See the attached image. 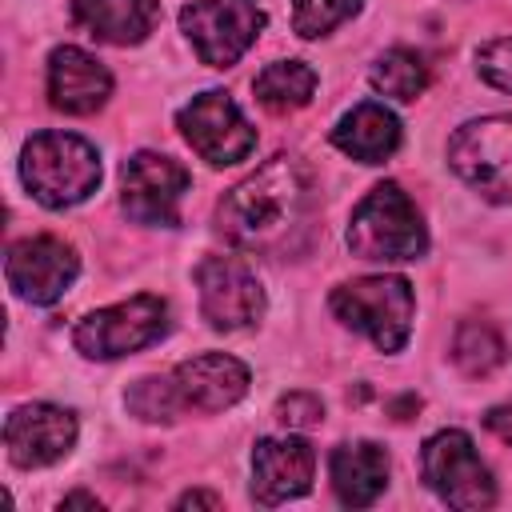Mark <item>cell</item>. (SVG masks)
I'll return each instance as SVG.
<instances>
[{"mask_svg": "<svg viewBox=\"0 0 512 512\" xmlns=\"http://www.w3.org/2000/svg\"><path fill=\"white\" fill-rule=\"evenodd\" d=\"M312 176L296 156H272L216 208L220 232L252 256H292L312 228Z\"/></svg>", "mask_w": 512, "mask_h": 512, "instance_id": "1", "label": "cell"}, {"mask_svg": "<svg viewBox=\"0 0 512 512\" xmlns=\"http://www.w3.org/2000/svg\"><path fill=\"white\" fill-rule=\"evenodd\" d=\"M20 180L44 208H72L100 184V152L76 132H36L20 152Z\"/></svg>", "mask_w": 512, "mask_h": 512, "instance_id": "2", "label": "cell"}, {"mask_svg": "<svg viewBox=\"0 0 512 512\" xmlns=\"http://www.w3.org/2000/svg\"><path fill=\"white\" fill-rule=\"evenodd\" d=\"M348 248L360 260H420L428 252V228L396 180L376 184L348 220Z\"/></svg>", "mask_w": 512, "mask_h": 512, "instance_id": "3", "label": "cell"}, {"mask_svg": "<svg viewBox=\"0 0 512 512\" xmlns=\"http://www.w3.org/2000/svg\"><path fill=\"white\" fill-rule=\"evenodd\" d=\"M336 320L352 332H364L380 352H400L412 336L416 296L404 276H360L328 296Z\"/></svg>", "mask_w": 512, "mask_h": 512, "instance_id": "4", "label": "cell"}, {"mask_svg": "<svg viewBox=\"0 0 512 512\" xmlns=\"http://www.w3.org/2000/svg\"><path fill=\"white\" fill-rule=\"evenodd\" d=\"M452 172L492 204H512V112L468 120L448 140Z\"/></svg>", "mask_w": 512, "mask_h": 512, "instance_id": "5", "label": "cell"}, {"mask_svg": "<svg viewBox=\"0 0 512 512\" xmlns=\"http://www.w3.org/2000/svg\"><path fill=\"white\" fill-rule=\"evenodd\" d=\"M164 332H168V304L152 292H140V296L120 300L112 308L88 312L72 328V344L88 360H120L128 352L156 344Z\"/></svg>", "mask_w": 512, "mask_h": 512, "instance_id": "6", "label": "cell"}, {"mask_svg": "<svg viewBox=\"0 0 512 512\" xmlns=\"http://www.w3.org/2000/svg\"><path fill=\"white\" fill-rule=\"evenodd\" d=\"M420 468H424L428 488L452 508L476 512V508L496 504V480H492L488 464L480 460L472 436L460 428H444V432L428 436L424 452H420Z\"/></svg>", "mask_w": 512, "mask_h": 512, "instance_id": "7", "label": "cell"}, {"mask_svg": "<svg viewBox=\"0 0 512 512\" xmlns=\"http://www.w3.org/2000/svg\"><path fill=\"white\" fill-rule=\"evenodd\" d=\"M180 28L192 40L200 64L232 68L260 36L264 8L260 0H192L180 12Z\"/></svg>", "mask_w": 512, "mask_h": 512, "instance_id": "8", "label": "cell"}, {"mask_svg": "<svg viewBox=\"0 0 512 512\" xmlns=\"http://www.w3.org/2000/svg\"><path fill=\"white\" fill-rule=\"evenodd\" d=\"M176 128L184 132V140L192 144V152L200 160H208L212 168L240 164L256 148V128L244 120V112L236 108V100L228 92H220V88H208V92L192 96L176 112Z\"/></svg>", "mask_w": 512, "mask_h": 512, "instance_id": "9", "label": "cell"}, {"mask_svg": "<svg viewBox=\"0 0 512 512\" xmlns=\"http://www.w3.org/2000/svg\"><path fill=\"white\" fill-rule=\"evenodd\" d=\"M200 312L212 328L236 332L264 316V288L244 256H204L196 264Z\"/></svg>", "mask_w": 512, "mask_h": 512, "instance_id": "10", "label": "cell"}, {"mask_svg": "<svg viewBox=\"0 0 512 512\" xmlns=\"http://www.w3.org/2000/svg\"><path fill=\"white\" fill-rule=\"evenodd\" d=\"M192 176L180 160L164 152H136L124 164L120 204L136 224L152 228H176L180 224V196L188 192Z\"/></svg>", "mask_w": 512, "mask_h": 512, "instance_id": "11", "label": "cell"}, {"mask_svg": "<svg viewBox=\"0 0 512 512\" xmlns=\"http://www.w3.org/2000/svg\"><path fill=\"white\" fill-rule=\"evenodd\" d=\"M4 276L20 300L44 308V304H56L72 288V280L80 276V256L60 236H28L8 248Z\"/></svg>", "mask_w": 512, "mask_h": 512, "instance_id": "12", "label": "cell"}, {"mask_svg": "<svg viewBox=\"0 0 512 512\" xmlns=\"http://www.w3.org/2000/svg\"><path fill=\"white\" fill-rule=\"evenodd\" d=\"M76 412L60 404H20L4 420V448L16 468H48L76 448Z\"/></svg>", "mask_w": 512, "mask_h": 512, "instance_id": "13", "label": "cell"}, {"mask_svg": "<svg viewBox=\"0 0 512 512\" xmlns=\"http://www.w3.org/2000/svg\"><path fill=\"white\" fill-rule=\"evenodd\" d=\"M312 472L316 452L304 436H264L252 448V496L264 508L304 496L312 488Z\"/></svg>", "mask_w": 512, "mask_h": 512, "instance_id": "14", "label": "cell"}, {"mask_svg": "<svg viewBox=\"0 0 512 512\" xmlns=\"http://www.w3.org/2000/svg\"><path fill=\"white\" fill-rule=\"evenodd\" d=\"M112 96V76L108 68L76 48V44H60L48 52V104L64 116H92L108 104Z\"/></svg>", "mask_w": 512, "mask_h": 512, "instance_id": "15", "label": "cell"}, {"mask_svg": "<svg viewBox=\"0 0 512 512\" xmlns=\"http://www.w3.org/2000/svg\"><path fill=\"white\" fill-rule=\"evenodd\" d=\"M172 380L180 388L184 408H196V412H224L248 392V368L228 352L192 356L176 364Z\"/></svg>", "mask_w": 512, "mask_h": 512, "instance_id": "16", "label": "cell"}, {"mask_svg": "<svg viewBox=\"0 0 512 512\" xmlns=\"http://www.w3.org/2000/svg\"><path fill=\"white\" fill-rule=\"evenodd\" d=\"M68 8H72V20L88 36H96L104 44H116V48L148 40V32L160 20L156 0H72Z\"/></svg>", "mask_w": 512, "mask_h": 512, "instance_id": "17", "label": "cell"}, {"mask_svg": "<svg viewBox=\"0 0 512 512\" xmlns=\"http://www.w3.org/2000/svg\"><path fill=\"white\" fill-rule=\"evenodd\" d=\"M328 472H332V492L340 504L368 508L388 488V452L372 440H352L332 452Z\"/></svg>", "mask_w": 512, "mask_h": 512, "instance_id": "18", "label": "cell"}, {"mask_svg": "<svg viewBox=\"0 0 512 512\" xmlns=\"http://www.w3.org/2000/svg\"><path fill=\"white\" fill-rule=\"evenodd\" d=\"M332 144H336L344 156L360 160V164H384V160L400 148V120H396L384 104L364 100V104H356L352 112H344V116L336 120Z\"/></svg>", "mask_w": 512, "mask_h": 512, "instance_id": "19", "label": "cell"}, {"mask_svg": "<svg viewBox=\"0 0 512 512\" xmlns=\"http://www.w3.org/2000/svg\"><path fill=\"white\" fill-rule=\"evenodd\" d=\"M256 100L268 108V112H296L312 100L316 92V72L304 64V60H276L268 64L256 84H252Z\"/></svg>", "mask_w": 512, "mask_h": 512, "instance_id": "20", "label": "cell"}, {"mask_svg": "<svg viewBox=\"0 0 512 512\" xmlns=\"http://www.w3.org/2000/svg\"><path fill=\"white\" fill-rule=\"evenodd\" d=\"M368 80L380 96H392V100H416L424 88H428V64L420 52L412 48H388L372 68H368Z\"/></svg>", "mask_w": 512, "mask_h": 512, "instance_id": "21", "label": "cell"}, {"mask_svg": "<svg viewBox=\"0 0 512 512\" xmlns=\"http://www.w3.org/2000/svg\"><path fill=\"white\" fill-rule=\"evenodd\" d=\"M508 348L500 340V332L488 324V320H464L456 328V340H452V360L460 364V372L468 376H488L504 364Z\"/></svg>", "mask_w": 512, "mask_h": 512, "instance_id": "22", "label": "cell"}, {"mask_svg": "<svg viewBox=\"0 0 512 512\" xmlns=\"http://www.w3.org/2000/svg\"><path fill=\"white\" fill-rule=\"evenodd\" d=\"M124 404H128L132 416H140L148 424H168L184 412V400H180V388H176L172 376H140L128 388Z\"/></svg>", "mask_w": 512, "mask_h": 512, "instance_id": "23", "label": "cell"}, {"mask_svg": "<svg viewBox=\"0 0 512 512\" xmlns=\"http://www.w3.org/2000/svg\"><path fill=\"white\" fill-rule=\"evenodd\" d=\"M364 0H292V28L304 40L328 36L332 28H340L344 20H352L360 12Z\"/></svg>", "mask_w": 512, "mask_h": 512, "instance_id": "24", "label": "cell"}, {"mask_svg": "<svg viewBox=\"0 0 512 512\" xmlns=\"http://www.w3.org/2000/svg\"><path fill=\"white\" fill-rule=\"evenodd\" d=\"M476 72L484 84L512 92V36H500V40H488L484 48H476Z\"/></svg>", "mask_w": 512, "mask_h": 512, "instance_id": "25", "label": "cell"}, {"mask_svg": "<svg viewBox=\"0 0 512 512\" xmlns=\"http://www.w3.org/2000/svg\"><path fill=\"white\" fill-rule=\"evenodd\" d=\"M276 420L284 428H312L324 420V404L312 392H288L276 400Z\"/></svg>", "mask_w": 512, "mask_h": 512, "instance_id": "26", "label": "cell"}, {"mask_svg": "<svg viewBox=\"0 0 512 512\" xmlns=\"http://www.w3.org/2000/svg\"><path fill=\"white\" fill-rule=\"evenodd\" d=\"M484 424H488V432H496L504 444H512V404H496V408H488Z\"/></svg>", "mask_w": 512, "mask_h": 512, "instance_id": "27", "label": "cell"}, {"mask_svg": "<svg viewBox=\"0 0 512 512\" xmlns=\"http://www.w3.org/2000/svg\"><path fill=\"white\" fill-rule=\"evenodd\" d=\"M176 508H220V496H212V492H184L176 500Z\"/></svg>", "mask_w": 512, "mask_h": 512, "instance_id": "28", "label": "cell"}, {"mask_svg": "<svg viewBox=\"0 0 512 512\" xmlns=\"http://www.w3.org/2000/svg\"><path fill=\"white\" fill-rule=\"evenodd\" d=\"M64 508H92V512H100L104 504H100L96 496H88V492H72V496L60 500V512H64Z\"/></svg>", "mask_w": 512, "mask_h": 512, "instance_id": "29", "label": "cell"}]
</instances>
